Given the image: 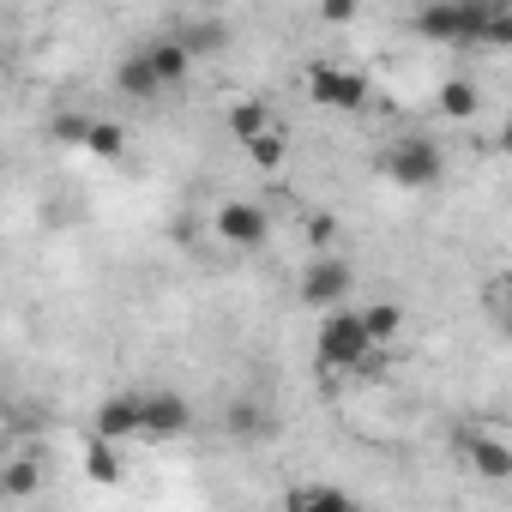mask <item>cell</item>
Masks as SVG:
<instances>
[{"label":"cell","instance_id":"1","mask_svg":"<svg viewBox=\"0 0 512 512\" xmlns=\"http://www.w3.org/2000/svg\"><path fill=\"white\" fill-rule=\"evenodd\" d=\"M374 332H368V320H362V308H326V320H320V338H314V356H320V368H368L374 362Z\"/></svg>","mask_w":512,"mask_h":512},{"label":"cell","instance_id":"2","mask_svg":"<svg viewBox=\"0 0 512 512\" xmlns=\"http://www.w3.org/2000/svg\"><path fill=\"white\" fill-rule=\"evenodd\" d=\"M488 0H428L416 13V31L428 43H446V49H464V43H482L488 37Z\"/></svg>","mask_w":512,"mask_h":512},{"label":"cell","instance_id":"3","mask_svg":"<svg viewBox=\"0 0 512 512\" xmlns=\"http://www.w3.org/2000/svg\"><path fill=\"white\" fill-rule=\"evenodd\" d=\"M380 169H386L392 187H434L446 175V151L428 133H404V139H392L380 151Z\"/></svg>","mask_w":512,"mask_h":512},{"label":"cell","instance_id":"4","mask_svg":"<svg viewBox=\"0 0 512 512\" xmlns=\"http://www.w3.org/2000/svg\"><path fill=\"white\" fill-rule=\"evenodd\" d=\"M302 91H308L320 109H338V115H356V109H368V73H356V67L314 61V67H308V79H302Z\"/></svg>","mask_w":512,"mask_h":512},{"label":"cell","instance_id":"5","mask_svg":"<svg viewBox=\"0 0 512 512\" xmlns=\"http://www.w3.org/2000/svg\"><path fill=\"white\" fill-rule=\"evenodd\" d=\"M211 235L229 241V247H260L272 235V217H266V205H253V199H223L211 211Z\"/></svg>","mask_w":512,"mask_h":512},{"label":"cell","instance_id":"6","mask_svg":"<svg viewBox=\"0 0 512 512\" xmlns=\"http://www.w3.org/2000/svg\"><path fill=\"white\" fill-rule=\"evenodd\" d=\"M350 284H356V272H350V260H332V253H326V260H314L308 272H302V302L308 308H344V296H350Z\"/></svg>","mask_w":512,"mask_h":512},{"label":"cell","instance_id":"7","mask_svg":"<svg viewBox=\"0 0 512 512\" xmlns=\"http://www.w3.org/2000/svg\"><path fill=\"white\" fill-rule=\"evenodd\" d=\"M458 452H464V464H470L476 476H488V482H512V446H506L500 434H488V428H464V434H458Z\"/></svg>","mask_w":512,"mask_h":512},{"label":"cell","instance_id":"8","mask_svg":"<svg viewBox=\"0 0 512 512\" xmlns=\"http://www.w3.org/2000/svg\"><path fill=\"white\" fill-rule=\"evenodd\" d=\"M139 410H145V440H175L193 422L181 392H139Z\"/></svg>","mask_w":512,"mask_h":512},{"label":"cell","instance_id":"9","mask_svg":"<svg viewBox=\"0 0 512 512\" xmlns=\"http://www.w3.org/2000/svg\"><path fill=\"white\" fill-rule=\"evenodd\" d=\"M115 91H121V97H157V91H163V79H157V67H151V49L121 55V67H115Z\"/></svg>","mask_w":512,"mask_h":512},{"label":"cell","instance_id":"10","mask_svg":"<svg viewBox=\"0 0 512 512\" xmlns=\"http://www.w3.org/2000/svg\"><path fill=\"white\" fill-rule=\"evenodd\" d=\"M97 434H103V440L145 434V410H139V398H103V404H97Z\"/></svg>","mask_w":512,"mask_h":512},{"label":"cell","instance_id":"11","mask_svg":"<svg viewBox=\"0 0 512 512\" xmlns=\"http://www.w3.org/2000/svg\"><path fill=\"white\" fill-rule=\"evenodd\" d=\"M145 49H151V67H157L163 91H169V85H181V79L193 73V49H187L181 37H157V43H145Z\"/></svg>","mask_w":512,"mask_h":512},{"label":"cell","instance_id":"12","mask_svg":"<svg viewBox=\"0 0 512 512\" xmlns=\"http://www.w3.org/2000/svg\"><path fill=\"white\" fill-rule=\"evenodd\" d=\"M434 109H440L446 121H476V115H482V91H476L470 79H446L440 97H434Z\"/></svg>","mask_w":512,"mask_h":512},{"label":"cell","instance_id":"13","mask_svg":"<svg viewBox=\"0 0 512 512\" xmlns=\"http://www.w3.org/2000/svg\"><path fill=\"white\" fill-rule=\"evenodd\" d=\"M266 127H278V121H272V109H266L260 97H247V103H235V109H229V133H235L241 145H247V139H260Z\"/></svg>","mask_w":512,"mask_h":512},{"label":"cell","instance_id":"14","mask_svg":"<svg viewBox=\"0 0 512 512\" xmlns=\"http://www.w3.org/2000/svg\"><path fill=\"white\" fill-rule=\"evenodd\" d=\"M85 151H91L97 163H115V157L127 151V127H121V121H91V127H85Z\"/></svg>","mask_w":512,"mask_h":512},{"label":"cell","instance_id":"15","mask_svg":"<svg viewBox=\"0 0 512 512\" xmlns=\"http://www.w3.org/2000/svg\"><path fill=\"white\" fill-rule=\"evenodd\" d=\"M241 151L253 157V169H278V163L290 157V127H266L260 139H247Z\"/></svg>","mask_w":512,"mask_h":512},{"label":"cell","instance_id":"16","mask_svg":"<svg viewBox=\"0 0 512 512\" xmlns=\"http://www.w3.org/2000/svg\"><path fill=\"white\" fill-rule=\"evenodd\" d=\"M482 308L500 320V332L512 338V272H494L488 284H482Z\"/></svg>","mask_w":512,"mask_h":512},{"label":"cell","instance_id":"17","mask_svg":"<svg viewBox=\"0 0 512 512\" xmlns=\"http://www.w3.org/2000/svg\"><path fill=\"white\" fill-rule=\"evenodd\" d=\"M85 476H97V482H115V476H121V458H115V440H103V434H91V446H85Z\"/></svg>","mask_w":512,"mask_h":512},{"label":"cell","instance_id":"18","mask_svg":"<svg viewBox=\"0 0 512 512\" xmlns=\"http://www.w3.org/2000/svg\"><path fill=\"white\" fill-rule=\"evenodd\" d=\"M362 320H368L374 344H392V338H398V326H404V308H392V302H374V308H362Z\"/></svg>","mask_w":512,"mask_h":512},{"label":"cell","instance_id":"19","mask_svg":"<svg viewBox=\"0 0 512 512\" xmlns=\"http://www.w3.org/2000/svg\"><path fill=\"white\" fill-rule=\"evenodd\" d=\"M290 506H350V494H344V488L314 482V488H290Z\"/></svg>","mask_w":512,"mask_h":512},{"label":"cell","instance_id":"20","mask_svg":"<svg viewBox=\"0 0 512 512\" xmlns=\"http://www.w3.org/2000/svg\"><path fill=\"white\" fill-rule=\"evenodd\" d=\"M482 43H488V49H512V0L488 13V37H482Z\"/></svg>","mask_w":512,"mask_h":512},{"label":"cell","instance_id":"21","mask_svg":"<svg viewBox=\"0 0 512 512\" xmlns=\"http://www.w3.org/2000/svg\"><path fill=\"white\" fill-rule=\"evenodd\" d=\"M260 416H266L260 404H229V434H260L266 428Z\"/></svg>","mask_w":512,"mask_h":512},{"label":"cell","instance_id":"22","mask_svg":"<svg viewBox=\"0 0 512 512\" xmlns=\"http://www.w3.org/2000/svg\"><path fill=\"white\" fill-rule=\"evenodd\" d=\"M31 488H37V470H31V464H13L7 482H0V494H7V500H19V494H31Z\"/></svg>","mask_w":512,"mask_h":512},{"label":"cell","instance_id":"23","mask_svg":"<svg viewBox=\"0 0 512 512\" xmlns=\"http://www.w3.org/2000/svg\"><path fill=\"white\" fill-rule=\"evenodd\" d=\"M356 13H362V0H320V19L326 25H350Z\"/></svg>","mask_w":512,"mask_h":512},{"label":"cell","instance_id":"24","mask_svg":"<svg viewBox=\"0 0 512 512\" xmlns=\"http://www.w3.org/2000/svg\"><path fill=\"white\" fill-rule=\"evenodd\" d=\"M332 235H338V217H332V211H314V217H308V241H314V247H332Z\"/></svg>","mask_w":512,"mask_h":512},{"label":"cell","instance_id":"25","mask_svg":"<svg viewBox=\"0 0 512 512\" xmlns=\"http://www.w3.org/2000/svg\"><path fill=\"white\" fill-rule=\"evenodd\" d=\"M85 127H91L85 115H61V121H55V139H67V145H85Z\"/></svg>","mask_w":512,"mask_h":512},{"label":"cell","instance_id":"26","mask_svg":"<svg viewBox=\"0 0 512 512\" xmlns=\"http://www.w3.org/2000/svg\"><path fill=\"white\" fill-rule=\"evenodd\" d=\"M181 43H187V49L199 55V49H217V43H223V31H217V25H199V31H187Z\"/></svg>","mask_w":512,"mask_h":512},{"label":"cell","instance_id":"27","mask_svg":"<svg viewBox=\"0 0 512 512\" xmlns=\"http://www.w3.org/2000/svg\"><path fill=\"white\" fill-rule=\"evenodd\" d=\"M494 145H500V151H506V157H512V121H506V127H500V133H494Z\"/></svg>","mask_w":512,"mask_h":512}]
</instances>
